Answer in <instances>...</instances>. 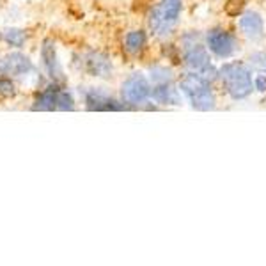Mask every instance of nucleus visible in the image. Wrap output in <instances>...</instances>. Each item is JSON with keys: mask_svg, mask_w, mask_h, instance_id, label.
<instances>
[{"mask_svg": "<svg viewBox=\"0 0 266 266\" xmlns=\"http://www.w3.org/2000/svg\"><path fill=\"white\" fill-rule=\"evenodd\" d=\"M183 0H158L148 15V30L160 41H169L174 36L183 16Z\"/></svg>", "mask_w": 266, "mask_h": 266, "instance_id": "1", "label": "nucleus"}, {"mask_svg": "<svg viewBox=\"0 0 266 266\" xmlns=\"http://www.w3.org/2000/svg\"><path fill=\"white\" fill-rule=\"evenodd\" d=\"M220 78L226 94L233 101H243L254 93V73L245 61H226L218 68Z\"/></svg>", "mask_w": 266, "mask_h": 266, "instance_id": "2", "label": "nucleus"}, {"mask_svg": "<svg viewBox=\"0 0 266 266\" xmlns=\"http://www.w3.org/2000/svg\"><path fill=\"white\" fill-rule=\"evenodd\" d=\"M178 87L194 110L209 112L216 108L218 100H216V94L213 91V83L206 82L199 73L185 69L183 75L178 76Z\"/></svg>", "mask_w": 266, "mask_h": 266, "instance_id": "3", "label": "nucleus"}, {"mask_svg": "<svg viewBox=\"0 0 266 266\" xmlns=\"http://www.w3.org/2000/svg\"><path fill=\"white\" fill-rule=\"evenodd\" d=\"M151 89L153 83L149 76L144 75L142 71H135L121 83L119 98L129 110H137L142 107L146 108L148 103H151Z\"/></svg>", "mask_w": 266, "mask_h": 266, "instance_id": "4", "label": "nucleus"}, {"mask_svg": "<svg viewBox=\"0 0 266 266\" xmlns=\"http://www.w3.org/2000/svg\"><path fill=\"white\" fill-rule=\"evenodd\" d=\"M204 45L209 50V54L213 57L220 59V61L233 59L241 48L240 37L234 32H231V30L224 29V27H213V29H209L204 34Z\"/></svg>", "mask_w": 266, "mask_h": 266, "instance_id": "5", "label": "nucleus"}, {"mask_svg": "<svg viewBox=\"0 0 266 266\" xmlns=\"http://www.w3.org/2000/svg\"><path fill=\"white\" fill-rule=\"evenodd\" d=\"M82 93V91H80ZM83 105L87 110H96V112H122L129 110L121 98H114L110 93H107L101 87H87L82 93Z\"/></svg>", "mask_w": 266, "mask_h": 266, "instance_id": "6", "label": "nucleus"}, {"mask_svg": "<svg viewBox=\"0 0 266 266\" xmlns=\"http://www.w3.org/2000/svg\"><path fill=\"white\" fill-rule=\"evenodd\" d=\"M238 30L240 36L245 37L250 43H259L266 36V23L261 13L257 11H245L238 20Z\"/></svg>", "mask_w": 266, "mask_h": 266, "instance_id": "7", "label": "nucleus"}, {"mask_svg": "<svg viewBox=\"0 0 266 266\" xmlns=\"http://www.w3.org/2000/svg\"><path fill=\"white\" fill-rule=\"evenodd\" d=\"M151 103L156 107H180L183 103V94H181L178 82H162L153 83L151 89Z\"/></svg>", "mask_w": 266, "mask_h": 266, "instance_id": "8", "label": "nucleus"}, {"mask_svg": "<svg viewBox=\"0 0 266 266\" xmlns=\"http://www.w3.org/2000/svg\"><path fill=\"white\" fill-rule=\"evenodd\" d=\"M80 64H83V69L89 73L91 76H96V78H108L112 76V61L101 52H89L82 57Z\"/></svg>", "mask_w": 266, "mask_h": 266, "instance_id": "9", "label": "nucleus"}, {"mask_svg": "<svg viewBox=\"0 0 266 266\" xmlns=\"http://www.w3.org/2000/svg\"><path fill=\"white\" fill-rule=\"evenodd\" d=\"M41 61H43V68L47 75L50 76L52 82L61 83L64 80V73H62L61 62L57 61V52H55V45L52 39H45L43 47H41Z\"/></svg>", "mask_w": 266, "mask_h": 266, "instance_id": "10", "label": "nucleus"}, {"mask_svg": "<svg viewBox=\"0 0 266 266\" xmlns=\"http://www.w3.org/2000/svg\"><path fill=\"white\" fill-rule=\"evenodd\" d=\"M148 45H149V36L148 32L142 29L129 30V32H126L124 37H122V48H124L126 54L133 59L142 57L144 52L148 50Z\"/></svg>", "mask_w": 266, "mask_h": 266, "instance_id": "11", "label": "nucleus"}, {"mask_svg": "<svg viewBox=\"0 0 266 266\" xmlns=\"http://www.w3.org/2000/svg\"><path fill=\"white\" fill-rule=\"evenodd\" d=\"M34 69L32 62L27 55L23 54H9L4 61L0 62V71L6 73V75H13V76H23L29 75L30 71Z\"/></svg>", "mask_w": 266, "mask_h": 266, "instance_id": "12", "label": "nucleus"}, {"mask_svg": "<svg viewBox=\"0 0 266 266\" xmlns=\"http://www.w3.org/2000/svg\"><path fill=\"white\" fill-rule=\"evenodd\" d=\"M149 80L151 83H162V82H176V75H174L170 66L163 64H155L149 68Z\"/></svg>", "mask_w": 266, "mask_h": 266, "instance_id": "13", "label": "nucleus"}, {"mask_svg": "<svg viewBox=\"0 0 266 266\" xmlns=\"http://www.w3.org/2000/svg\"><path fill=\"white\" fill-rule=\"evenodd\" d=\"M4 39L11 48H22L27 41V34L25 30L20 29H8L4 32Z\"/></svg>", "mask_w": 266, "mask_h": 266, "instance_id": "14", "label": "nucleus"}, {"mask_svg": "<svg viewBox=\"0 0 266 266\" xmlns=\"http://www.w3.org/2000/svg\"><path fill=\"white\" fill-rule=\"evenodd\" d=\"M248 66L255 71H261V73H266V50H259V52H254V54L248 57Z\"/></svg>", "mask_w": 266, "mask_h": 266, "instance_id": "15", "label": "nucleus"}, {"mask_svg": "<svg viewBox=\"0 0 266 266\" xmlns=\"http://www.w3.org/2000/svg\"><path fill=\"white\" fill-rule=\"evenodd\" d=\"M57 110H75V100L68 89H61L57 96Z\"/></svg>", "mask_w": 266, "mask_h": 266, "instance_id": "16", "label": "nucleus"}, {"mask_svg": "<svg viewBox=\"0 0 266 266\" xmlns=\"http://www.w3.org/2000/svg\"><path fill=\"white\" fill-rule=\"evenodd\" d=\"M15 93H16V89H15V83H13L11 76L0 71V94H2V96H15Z\"/></svg>", "mask_w": 266, "mask_h": 266, "instance_id": "17", "label": "nucleus"}, {"mask_svg": "<svg viewBox=\"0 0 266 266\" xmlns=\"http://www.w3.org/2000/svg\"><path fill=\"white\" fill-rule=\"evenodd\" d=\"M254 91L259 94H266V73L257 71L254 75Z\"/></svg>", "mask_w": 266, "mask_h": 266, "instance_id": "18", "label": "nucleus"}]
</instances>
